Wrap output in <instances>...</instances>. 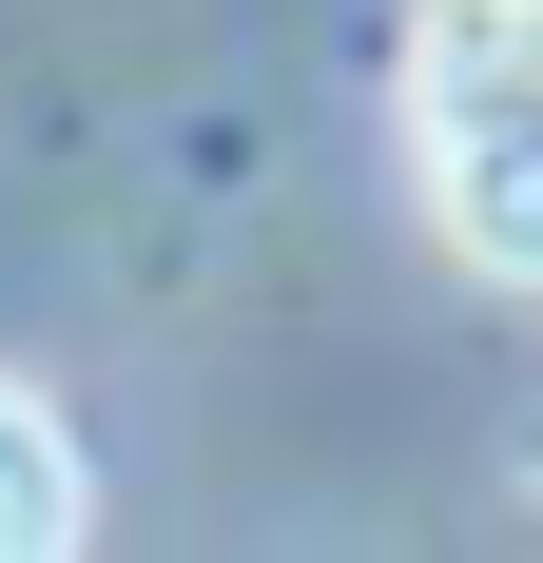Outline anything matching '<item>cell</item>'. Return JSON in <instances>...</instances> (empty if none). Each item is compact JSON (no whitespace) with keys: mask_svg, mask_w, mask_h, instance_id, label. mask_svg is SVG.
Returning a JSON list of instances; mask_svg holds the SVG:
<instances>
[{"mask_svg":"<svg viewBox=\"0 0 543 563\" xmlns=\"http://www.w3.org/2000/svg\"><path fill=\"white\" fill-rule=\"evenodd\" d=\"M524 466H543V448H524Z\"/></svg>","mask_w":543,"mask_h":563,"instance_id":"obj_3","label":"cell"},{"mask_svg":"<svg viewBox=\"0 0 543 563\" xmlns=\"http://www.w3.org/2000/svg\"><path fill=\"white\" fill-rule=\"evenodd\" d=\"M408 156L466 273L543 291V0H428L408 20Z\"/></svg>","mask_w":543,"mask_h":563,"instance_id":"obj_1","label":"cell"},{"mask_svg":"<svg viewBox=\"0 0 543 563\" xmlns=\"http://www.w3.org/2000/svg\"><path fill=\"white\" fill-rule=\"evenodd\" d=\"M78 525H98V506H78V448H58V408H40V389H0V563H58Z\"/></svg>","mask_w":543,"mask_h":563,"instance_id":"obj_2","label":"cell"}]
</instances>
